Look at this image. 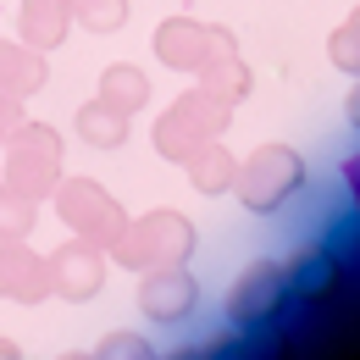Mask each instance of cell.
I'll list each match as a JSON object with an SVG mask.
<instances>
[{"label":"cell","mask_w":360,"mask_h":360,"mask_svg":"<svg viewBox=\"0 0 360 360\" xmlns=\"http://www.w3.org/2000/svg\"><path fill=\"white\" fill-rule=\"evenodd\" d=\"M349 22H355V28H360V6H355V11H349Z\"/></svg>","instance_id":"83f0119b"},{"label":"cell","mask_w":360,"mask_h":360,"mask_svg":"<svg viewBox=\"0 0 360 360\" xmlns=\"http://www.w3.org/2000/svg\"><path fill=\"white\" fill-rule=\"evenodd\" d=\"M34 227H39V200L0 178V238H28Z\"/></svg>","instance_id":"ac0fdd59"},{"label":"cell","mask_w":360,"mask_h":360,"mask_svg":"<svg viewBox=\"0 0 360 360\" xmlns=\"http://www.w3.org/2000/svg\"><path fill=\"white\" fill-rule=\"evenodd\" d=\"M139 311L150 316L155 327H178L200 311V283L188 261L183 266H155V271H139Z\"/></svg>","instance_id":"9c48e42d"},{"label":"cell","mask_w":360,"mask_h":360,"mask_svg":"<svg viewBox=\"0 0 360 360\" xmlns=\"http://www.w3.org/2000/svg\"><path fill=\"white\" fill-rule=\"evenodd\" d=\"M183 172H188V183H194V194H205V200H222V194H233L238 155L227 150L222 139H211V144H200V150L183 161Z\"/></svg>","instance_id":"5bb4252c"},{"label":"cell","mask_w":360,"mask_h":360,"mask_svg":"<svg viewBox=\"0 0 360 360\" xmlns=\"http://www.w3.org/2000/svg\"><path fill=\"white\" fill-rule=\"evenodd\" d=\"M61 360H94V355H89V349H67Z\"/></svg>","instance_id":"4316f807"},{"label":"cell","mask_w":360,"mask_h":360,"mask_svg":"<svg viewBox=\"0 0 360 360\" xmlns=\"http://www.w3.org/2000/svg\"><path fill=\"white\" fill-rule=\"evenodd\" d=\"M50 271L45 255L28 250V238H0V300L11 305H45Z\"/></svg>","instance_id":"30bf717a"},{"label":"cell","mask_w":360,"mask_h":360,"mask_svg":"<svg viewBox=\"0 0 360 360\" xmlns=\"http://www.w3.org/2000/svg\"><path fill=\"white\" fill-rule=\"evenodd\" d=\"M72 22H84L89 34H117L128 22V0H72Z\"/></svg>","instance_id":"ffe728a7"},{"label":"cell","mask_w":360,"mask_h":360,"mask_svg":"<svg viewBox=\"0 0 360 360\" xmlns=\"http://www.w3.org/2000/svg\"><path fill=\"white\" fill-rule=\"evenodd\" d=\"M327 61H333L344 78H360V28L349 22V17L327 34Z\"/></svg>","instance_id":"44dd1931"},{"label":"cell","mask_w":360,"mask_h":360,"mask_svg":"<svg viewBox=\"0 0 360 360\" xmlns=\"http://www.w3.org/2000/svg\"><path fill=\"white\" fill-rule=\"evenodd\" d=\"M344 117H349V128L360 134V84L349 89V100H344Z\"/></svg>","instance_id":"d4e9b609"},{"label":"cell","mask_w":360,"mask_h":360,"mask_svg":"<svg viewBox=\"0 0 360 360\" xmlns=\"http://www.w3.org/2000/svg\"><path fill=\"white\" fill-rule=\"evenodd\" d=\"M0 360H22V349H17V338H0Z\"/></svg>","instance_id":"484cf974"},{"label":"cell","mask_w":360,"mask_h":360,"mask_svg":"<svg viewBox=\"0 0 360 360\" xmlns=\"http://www.w3.org/2000/svg\"><path fill=\"white\" fill-rule=\"evenodd\" d=\"M72 34V0H22L17 6V39L34 45L39 56L67 45Z\"/></svg>","instance_id":"7c38bea8"},{"label":"cell","mask_w":360,"mask_h":360,"mask_svg":"<svg viewBox=\"0 0 360 360\" xmlns=\"http://www.w3.org/2000/svg\"><path fill=\"white\" fill-rule=\"evenodd\" d=\"M311 183V167H305V155L294 150V144H283V139H271L261 150H250L244 161H238V178H233V194H238V205L250 211V217H271V211H283L300 188Z\"/></svg>","instance_id":"7a4b0ae2"},{"label":"cell","mask_w":360,"mask_h":360,"mask_svg":"<svg viewBox=\"0 0 360 360\" xmlns=\"http://www.w3.org/2000/svg\"><path fill=\"white\" fill-rule=\"evenodd\" d=\"M344 188H349V200L360 205V155H349V161H344Z\"/></svg>","instance_id":"cb8c5ba5"},{"label":"cell","mask_w":360,"mask_h":360,"mask_svg":"<svg viewBox=\"0 0 360 360\" xmlns=\"http://www.w3.org/2000/svg\"><path fill=\"white\" fill-rule=\"evenodd\" d=\"M45 271H50V294L67 300V305H89L94 294L105 288V271H111V255L89 244V238H67L45 255Z\"/></svg>","instance_id":"ba28073f"},{"label":"cell","mask_w":360,"mask_h":360,"mask_svg":"<svg viewBox=\"0 0 360 360\" xmlns=\"http://www.w3.org/2000/svg\"><path fill=\"white\" fill-rule=\"evenodd\" d=\"M45 84H50V61L39 50L22 45V39H0V94L28 100V94H39Z\"/></svg>","instance_id":"4fadbf2b"},{"label":"cell","mask_w":360,"mask_h":360,"mask_svg":"<svg viewBox=\"0 0 360 360\" xmlns=\"http://www.w3.org/2000/svg\"><path fill=\"white\" fill-rule=\"evenodd\" d=\"M238 39H233V28L222 22H200V17H167L161 28H155V61L161 67H172V72H205L217 56H233Z\"/></svg>","instance_id":"52a82bcc"},{"label":"cell","mask_w":360,"mask_h":360,"mask_svg":"<svg viewBox=\"0 0 360 360\" xmlns=\"http://www.w3.org/2000/svg\"><path fill=\"white\" fill-rule=\"evenodd\" d=\"M128 122H134L128 111H117V105H105V100L94 94V100L78 105V122H72V128H78V139H84L89 150H122V144H128Z\"/></svg>","instance_id":"9a60e30c"},{"label":"cell","mask_w":360,"mask_h":360,"mask_svg":"<svg viewBox=\"0 0 360 360\" xmlns=\"http://www.w3.org/2000/svg\"><path fill=\"white\" fill-rule=\"evenodd\" d=\"M50 200H56V217L67 222V233H72V238H89L100 250H111V238L128 227L122 200H117L100 178H61Z\"/></svg>","instance_id":"5b68a950"},{"label":"cell","mask_w":360,"mask_h":360,"mask_svg":"<svg viewBox=\"0 0 360 360\" xmlns=\"http://www.w3.org/2000/svg\"><path fill=\"white\" fill-rule=\"evenodd\" d=\"M200 89L217 94L222 105H244V100H250V89H255V72H250V61L233 50V56H217V61L200 72Z\"/></svg>","instance_id":"2e32d148"},{"label":"cell","mask_w":360,"mask_h":360,"mask_svg":"<svg viewBox=\"0 0 360 360\" xmlns=\"http://www.w3.org/2000/svg\"><path fill=\"white\" fill-rule=\"evenodd\" d=\"M100 100L105 105H117V111H144L150 105V78H144V67L134 61H111L105 72H100Z\"/></svg>","instance_id":"e0dca14e"},{"label":"cell","mask_w":360,"mask_h":360,"mask_svg":"<svg viewBox=\"0 0 360 360\" xmlns=\"http://www.w3.org/2000/svg\"><path fill=\"white\" fill-rule=\"evenodd\" d=\"M194 244H200L194 222L183 211H172V205H155L144 217H128V227L111 238L105 255L122 271H155V266H183L194 255Z\"/></svg>","instance_id":"6da1fadb"},{"label":"cell","mask_w":360,"mask_h":360,"mask_svg":"<svg viewBox=\"0 0 360 360\" xmlns=\"http://www.w3.org/2000/svg\"><path fill=\"white\" fill-rule=\"evenodd\" d=\"M22 117H28V111H22V100H17V94H0V144L17 134V122H22Z\"/></svg>","instance_id":"7402d4cb"},{"label":"cell","mask_w":360,"mask_h":360,"mask_svg":"<svg viewBox=\"0 0 360 360\" xmlns=\"http://www.w3.org/2000/svg\"><path fill=\"white\" fill-rule=\"evenodd\" d=\"M283 277H288V294L305 300V305H327V300H338V288H344V266H338V255L311 250V244H305L294 261H283Z\"/></svg>","instance_id":"8fae6325"},{"label":"cell","mask_w":360,"mask_h":360,"mask_svg":"<svg viewBox=\"0 0 360 360\" xmlns=\"http://www.w3.org/2000/svg\"><path fill=\"white\" fill-rule=\"evenodd\" d=\"M94 360H161V349L144 338V333H134V327H117V333H105L100 344L89 349Z\"/></svg>","instance_id":"d6986e66"},{"label":"cell","mask_w":360,"mask_h":360,"mask_svg":"<svg viewBox=\"0 0 360 360\" xmlns=\"http://www.w3.org/2000/svg\"><path fill=\"white\" fill-rule=\"evenodd\" d=\"M288 277H283V261H250V266L233 277L227 288V321L238 333H261L277 316L288 311Z\"/></svg>","instance_id":"8992f818"},{"label":"cell","mask_w":360,"mask_h":360,"mask_svg":"<svg viewBox=\"0 0 360 360\" xmlns=\"http://www.w3.org/2000/svg\"><path fill=\"white\" fill-rule=\"evenodd\" d=\"M233 355H238V349L217 338V344H194V349H178L172 360H233Z\"/></svg>","instance_id":"603a6c76"},{"label":"cell","mask_w":360,"mask_h":360,"mask_svg":"<svg viewBox=\"0 0 360 360\" xmlns=\"http://www.w3.org/2000/svg\"><path fill=\"white\" fill-rule=\"evenodd\" d=\"M6 150V183H17L22 194H34L39 205H45L50 194H56V183L67 178V144L61 134L50 128V122H17V134L0 144Z\"/></svg>","instance_id":"277c9868"},{"label":"cell","mask_w":360,"mask_h":360,"mask_svg":"<svg viewBox=\"0 0 360 360\" xmlns=\"http://www.w3.org/2000/svg\"><path fill=\"white\" fill-rule=\"evenodd\" d=\"M227 122H233V105H222L217 94H205L200 84H194V89H183L178 100L155 117V155L172 161V167H183L200 144L222 139Z\"/></svg>","instance_id":"3957f363"}]
</instances>
